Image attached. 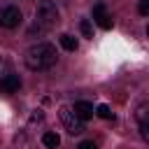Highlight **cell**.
Returning <instances> with one entry per match:
<instances>
[{"label":"cell","instance_id":"obj_1","mask_svg":"<svg viewBox=\"0 0 149 149\" xmlns=\"http://www.w3.org/2000/svg\"><path fill=\"white\" fill-rule=\"evenodd\" d=\"M56 47L49 44V42H40V44H33L28 51H26V65L33 70V72H40V70H49L54 63H56Z\"/></svg>","mask_w":149,"mask_h":149},{"label":"cell","instance_id":"obj_2","mask_svg":"<svg viewBox=\"0 0 149 149\" xmlns=\"http://www.w3.org/2000/svg\"><path fill=\"white\" fill-rule=\"evenodd\" d=\"M35 16H37V23H42L44 28H51L61 21V14H58V9L51 0H42L35 9Z\"/></svg>","mask_w":149,"mask_h":149},{"label":"cell","instance_id":"obj_3","mask_svg":"<svg viewBox=\"0 0 149 149\" xmlns=\"http://www.w3.org/2000/svg\"><path fill=\"white\" fill-rule=\"evenodd\" d=\"M58 116H61V123L65 126V130H68L70 135H79V133L84 130V121L74 114V109H72V107L61 105V107H58Z\"/></svg>","mask_w":149,"mask_h":149},{"label":"cell","instance_id":"obj_4","mask_svg":"<svg viewBox=\"0 0 149 149\" xmlns=\"http://www.w3.org/2000/svg\"><path fill=\"white\" fill-rule=\"evenodd\" d=\"M21 9L19 7H14V5H9V7H5L2 12H0V26H5V28H16L19 23H21Z\"/></svg>","mask_w":149,"mask_h":149},{"label":"cell","instance_id":"obj_5","mask_svg":"<svg viewBox=\"0 0 149 149\" xmlns=\"http://www.w3.org/2000/svg\"><path fill=\"white\" fill-rule=\"evenodd\" d=\"M135 119H137V126H140V135L149 142V102H142L135 109Z\"/></svg>","mask_w":149,"mask_h":149},{"label":"cell","instance_id":"obj_6","mask_svg":"<svg viewBox=\"0 0 149 149\" xmlns=\"http://www.w3.org/2000/svg\"><path fill=\"white\" fill-rule=\"evenodd\" d=\"M93 21H95L102 30H109V28H112V16L107 14V9H105L102 2H98V5L93 7Z\"/></svg>","mask_w":149,"mask_h":149},{"label":"cell","instance_id":"obj_7","mask_svg":"<svg viewBox=\"0 0 149 149\" xmlns=\"http://www.w3.org/2000/svg\"><path fill=\"white\" fill-rule=\"evenodd\" d=\"M72 109H74V114H77V116H79L81 121H88V119H91V116L95 114L93 105H91V102H86V100H77Z\"/></svg>","mask_w":149,"mask_h":149},{"label":"cell","instance_id":"obj_8","mask_svg":"<svg viewBox=\"0 0 149 149\" xmlns=\"http://www.w3.org/2000/svg\"><path fill=\"white\" fill-rule=\"evenodd\" d=\"M19 86H21L19 74H7L0 79V93H14V91H19Z\"/></svg>","mask_w":149,"mask_h":149},{"label":"cell","instance_id":"obj_9","mask_svg":"<svg viewBox=\"0 0 149 149\" xmlns=\"http://www.w3.org/2000/svg\"><path fill=\"white\" fill-rule=\"evenodd\" d=\"M42 142H44V147H49V149H56L58 144H61V137H58V133H44L42 135Z\"/></svg>","mask_w":149,"mask_h":149},{"label":"cell","instance_id":"obj_10","mask_svg":"<svg viewBox=\"0 0 149 149\" xmlns=\"http://www.w3.org/2000/svg\"><path fill=\"white\" fill-rule=\"evenodd\" d=\"M61 47H63L65 51H77V40L65 33V35H61Z\"/></svg>","mask_w":149,"mask_h":149},{"label":"cell","instance_id":"obj_11","mask_svg":"<svg viewBox=\"0 0 149 149\" xmlns=\"http://www.w3.org/2000/svg\"><path fill=\"white\" fill-rule=\"evenodd\" d=\"M79 30H81V35H84V37H88V40L93 37V26H91V21H88V19H81V21H79Z\"/></svg>","mask_w":149,"mask_h":149},{"label":"cell","instance_id":"obj_12","mask_svg":"<svg viewBox=\"0 0 149 149\" xmlns=\"http://www.w3.org/2000/svg\"><path fill=\"white\" fill-rule=\"evenodd\" d=\"M95 114H98L100 119H114V114H112L109 105H98V107H95Z\"/></svg>","mask_w":149,"mask_h":149},{"label":"cell","instance_id":"obj_13","mask_svg":"<svg viewBox=\"0 0 149 149\" xmlns=\"http://www.w3.org/2000/svg\"><path fill=\"white\" fill-rule=\"evenodd\" d=\"M137 9H140V14H142V16H149V0H140Z\"/></svg>","mask_w":149,"mask_h":149},{"label":"cell","instance_id":"obj_14","mask_svg":"<svg viewBox=\"0 0 149 149\" xmlns=\"http://www.w3.org/2000/svg\"><path fill=\"white\" fill-rule=\"evenodd\" d=\"M77 149H98V147H95V142H93V140H84V142H79V147H77Z\"/></svg>","mask_w":149,"mask_h":149},{"label":"cell","instance_id":"obj_15","mask_svg":"<svg viewBox=\"0 0 149 149\" xmlns=\"http://www.w3.org/2000/svg\"><path fill=\"white\" fill-rule=\"evenodd\" d=\"M147 35H149V26H147Z\"/></svg>","mask_w":149,"mask_h":149}]
</instances>
